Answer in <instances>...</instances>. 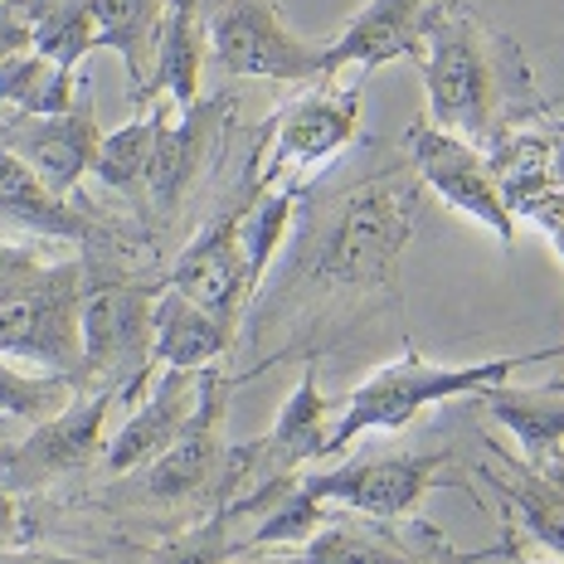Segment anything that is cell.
Segmentation results:
<instances>
[{"instance_id": "obj_1", "label": "cell", "mask_w": 564, "mask_h": 564, "mask_svg": "<svg viewBox=\"0 0 564 564\" xmlns=\"http://www.w3.org/2000/svg\"><path fill=\"white\" fill-rule=\"evenodd\" d=\"M419 58L433 127L473 147H491L501 132L521 127L525 112H535V84L521 44L473 10H443Z\"/></svg>"}, {"instance_id": "obj_2", "label": "cell", "mask_w": 564, "mask_h": 564, "mask_svg": "<svg viewBox=\"0 0 564 564\" xmlns=\"http://www.w3.org/2000/svg\"><path fill=\"white\" fill-rule=\"evenodd\" d=\"M84 273V258L44 263L40 253L0 243V356L34 360L84 390L88 375L78 340Z\"/></svg>"}, {"instance_id": "obj_3", "label": "cell", "mask_w": 564, "mask_h": 564, "mask_svg": "<svg viewBox=\"0 0 564 564\" xmlns=\"http://www.w3.org/2000/svg\"><path fill=\"white\" fill-rule=\"evenodd\" d=\"M414 225V191L399 175L360 185L326 225L312 258L316 288H384Z\"/></svg>"}, {"instance_id": "obj_4", "label": "cell", "mask_w": 564, "mask_h": 564, "mask_svg": "<svg viewBox=\"0 0 564 564\" xmlns=\"http://www.w3.org/2000/svg\"><path fill=\"white\" fill-rule=\"evenodd\" d=\"M516 366H525V360L497 356V360H477V366H433L423 356L394 360V366L375 370L360 390H350L346 414L332 429L326 453L350 448L360 433H375V429H409L423 409L443 404V399H463V394L487 390V384H507Z\"/></svg>"}, {"instance_id": "obj_5", "label": "cell", "mask_w": 564, "mask_h": 564, "mask_svg": "<svg viewBox=\"0 0 564 564\" xmlns=\"http://www.w3.org/2000/svg\"><path fill=\"white\" fill-rule=\"evenodd\" d=\"M88 268V263H84ZM166 282H127L112 268H88L84 302H78V340H84V375L88 380H122L132 366L151 360V312ZM88 390V384H84Z\"/></svg>"}, {"instance_id": "obj_6", "label": "cell", "mask_w": 564, "mask_h": 564, "mask_svg": "<svg viewBox=\"0 0 564 564\" xmlns=\"http://www.w3.org/2000/svg\"><path fill=\"white\" fill-rule=\"evenodd\" d=\"M209 58L239 78H268V84H322L326 50L297 40L282 25L273 0H225L205 25Z\"/></svg>"}, {"instance_id": "obj_7", "label": "cell", "mask_w": 564, "mask_h": 564, "mask_svg": "<svg viewBox=\"0 0 564 564\" xmlns=\"http://www.w3.org/2000/svg\"><path fill=\"white\" fill-rule=\"evenodd\" d=\"M404 147H409L414 171L423 175V185H429L443 205L457 209L463 219H473V225L491 229L501 249H511L516 215H511L507 195H501L497 175L487 166V151L473 147V141H463V137H453V132H443V127H433V122L409 127Z\"/></svg>"}, {"instance_id": "obj_8", "label": "cell", "mask_w": 564, "mask_h": 564, "mask_svg": "<svg viewBox=\"0 0 564 564\" xmlns=\"http://www.w3.org/2000/svg\"><path fill=\"white\" fill-rule=\"evenodd\" d=\"M112 399H117L112 390H98V394L84 390L68 399L58 414L34 423L30 438L20 448H6V457H0V481L10 491H30L54 477L84 473L93 457L102 453V423H108Z\"/></svg>"}, {"instance_id": "obj_9", "label": "cell", "mask_w": 564, "mask_h": 564, "mask_svg": "<svg viewBox=\"0 0 564 564\" xmlns=\"http://www.w3.org/2000/svg\"><path fill=\"white\" fill-rule=\"evenodd\" d=\"M443 473H448V453H390V457H366V463L336 467V473H322V477H302V487L322 501H340L350 511L394 521V516L414 511L429 487L453 481Z\"/></svg>"}, {"instance_id": "obj_10", "label": "cell", "mask_w": 564, "mask_h": 564, "mask_svg": "<svg viewBox=\"0 0 564 564\" xmlns=\"http://www.w3.org/2000/svg\"><path fill=\"white\" fill-rule=\"evenodd\" d=\"M98 147H102V132H98V117H93V88L88 84L68 112H58V117H25L20 112L15 122H6V132H0V151L20 156L54 195H64V199L84 185V175H93Z\"/></svg>"}, {"instance_id": "obj_11", "label": "cell", "mask_w": 564, "mask_h": 564, "mask_svg": "<svg viewBox=\"0 0 564 564\" xmlns=\"http://www.w3.org/2000/svg\"><path fill=\"white\" fill-rule=\"evenodd\" d=\"M225 394L229 384L205 370V390H199L195 414L185 419V429L171 438L166 453H156L141 467V491L151 501H181L219 477V467H225V404H229Z\"/></svg>"}, {"instance_id": "obj_12", "label": "cell", "mask_w": 564, "mask_h": 564, "mask_svg": "<svg viewBox=\"0 0 564 564\" xmlns=\"http://www.w3.org/2000/svg\"><path fill=\"white\" fill-rule=\"evenodd\" d=\"M239 225H243V205L199 229L195 239L181 249V258L171 263V278H166L175 292H185L191 302L209 307L215 316H225V322H234L239 302H249Z\"/></svg>"}, {"instance_id": "obj_13", "label": "cell", "mask_w": 564, "mask_h": 564, "mask_svg": "<svg viewBox=\"0 0 564 564\" xmlns=\"http://www.w3.org/2000/svg\"><path fill=\"white\" fill-rule=\"evenodd\" d=\"M326 443H332V433H326V399H322V384H316V370L307 366L292 399L282 404L273 433L258 438L253 448H243L234 457V467L249 481H258V491H263V487H278V481H292L302 463L326 453Z\"/></svg>"}, {"instance_id": "obj_14", "label": "cell", "mask_w": 564, "mask_h": 564, "mask_svg": "<svg viewBox=\"0 0 564 564\" xmlns=\"http://www.w3.org/2000/svg\"><path fill=\"white\" fill-rule=\"evenodd\" d=\"M438 15H443L438 0H370L346 25V34L326 50V78L340 74V68L370 74V68H380V64L419 54Z\"/></svg>"}, {"instance_id": "obj_15", "label": "cell", "mask_w": 564, "mask_h": 564, "mask_svg": "<svg viewBox=\"0 0 564 564\" xmlns=\"http://www.w3.org/2000/svg\"><path fill=\"white\" fill-rule=\"evenodd\" d=\"M225 112H229V98L195 102V108H185L181 122H166V108H161L156 147H151V171H147V195L166 219L181 209V199L195 191L209 151H215L219 132H225V122H219Z\"/></svg>"}, {"instance_id": "obj_16", "label": "cell", "mask_w": 564, "mask_h": 564, "mask_svg": "<svg viewBox=\"0 0 564 564\" xmlns=\"http://www.w3.org/2000/svg\"><path fill=\"white\" fill-rule=\"evenodd\" d=\"M360 127V88L346 93H307L297 98L278 122L273 156H268L263 175H258V191L273 185L282 171L292 166H316V161L336 156Z\"/></svg>"}, {"instance_id": "obj_17", "label": "cell", "mask_w": 564, "mask_h": 564, "mask_svg": "<svg viewBox=\"0 0 564 564\" xmlns=\"http://www.w3.org/2000/svg\"><path fill=\"white\" fill-rule=\"evenodd\" d=\"M199 390H205V375L199 370L161 366V380L137 404V414L117 429V438H108V453H102L108 473H132V467H147L156 453H166L171 438L185 429V419L195 414Z\"/></svg>"}, {"instance_id": "obj_18", "label": "cell", "mask_w": 564, "mask_h": 564, "mask_svg": "<svg viewBox=\"0 0 564 564\" xmlns=\"http://www.w3.org/2000/svg\"><path fill=\"white\" fill-rule=\"evenodd\" d=\"M151 360L166 370H205L209 360H219L229 350V322L209 307L191 302L185 292H175L171 282L161 288L156 312H151Z\"/></svg>"}, {"instance_id": "obj_19", "label": "cell", "mask_w": 564, "mask_h": 564, "mask_svg": "<svg viewBox=\"0 0 564 564\" xmlns=\"http://www.w3.org/2000/svg\"><path fill=\"white\" fill-rule=\"evenodd\" d=\"M88 15H93V50L122 54L137 93L147 98L151 64H156L161 34H166L171 0H88Z\"/></svg>"}, {"instance_id": "obj_20", "label": "cell", "mask_w": 564, "mask_h": 564, "mask_svg": "<svg viewBox=\"0 0 564 564\" xmlns=\"http://www.w3.org/2000/svg\"><path fill=\"white\" fill-rule=\"evenodd\" d=\"M487 414L516 438L525 463H550L564 457V394L540 384V390H511V384H487L477 390Z\"/></svg>"}, {"instance_id": "obj_21", "label": "cell", "mask_w": 564, "mask_h": 564, "mask_svg": "<svg viewBox=\"0 0 564 564\" xmlns=\"http://www.w3.org/2000/svg\"><path fill=\"white\" fill-rule=\"evenodd\" d=\"M481 477H491L507 491L516 521L535 545L564 555V457H550V463H516L511 457L507 477L501 473H481Z\"/></svg>"}, {"instance_id": "obj_22", "label": "cell", "mask_w": 564, "mask_h": 564, "mask_svg": "<svg viewBox=\"0 0 564 564\" xmlns=\"http://www.w3.org/2000/svg\"><path fill=\"white\" fill-rule=\"evenodd\" d=\"M0 215L34 229V234H50V239L78 243L93 234L88 219L78 215L64 195H54L50 185H44L20 156H10V151H0Z\"/></svg>"}, {"instance_id": "obj_23", "label": "cell", "mask_w": 564, "mask_h": 564, "mask_svg": "<svg viewBox=\"0 0 564 564\" xmlns=\"http://www.w3.org/2000/svg\"><path fill=\"white\" fill-rule=\"evenodd\" d=\"M84 93V78L74 68L54 64V58L34 54L30 44L0 58V98L25 117H58L68 112Z\"/></svg>"}, {"instance_id": "obj_24", "label": "cell", "mask_w": 564, "mask_h": 564, "mask_svg": "<svg viewBox=\"0 0 564 564\" xmlns=\"http://www.w3.org/2000/svg\"><path fill=\"white\" fill-rule=\"evenodd\" d=\"M205 25L191 15H166V34H161L156 68H151V88H166L175 108H195L199 102V74H205Z\"/></svg>"}, {"instance_id": "obj_25", "label": "cell", "mask_w": 564, "mask_h": 564, "mask_svg": "<svg viewBox=\"0 0 564 564\" xmlns=\"http://www.w3.org/2000/svg\"><path fill=\"white\" fill-rule=\"evenodd\" d=\"M156 122H161V112L132 117V122L117 127L112 137H102L98 161H93V175H98L108 191H122V195H141V191H147L151 147H156Z\"/></svg>"}, {"instance_id": "obj_26", "label": "cell", "mask_w": 564, "mask_h": 564, "mask_svg": "<svg viewBox=\"0 0 564 564\" xmlns=\"http://www.w3.org/2000/svg\"><path fill=\"white\" fill-rule=\"evenodd\" d=\"M30 50L74 68L84 54H93V15L88 0H34L30 20Z\"/></svg>"}, {"instance_id": "obj_27", "label": "cell", "mask_w": 564, "mask_h": 564, "mask_svg": "<svg viewBox=\"0 0 564 564\" xmlns=\"http://www.w3.org/2000/svg\"><path fill=\"white\" fill-rule=\"evenodd\" d=\"M297 564H419L404 545L360 531V525H322L307 545H302Z\"/></svg>"}, {"instance_id": "obj_28", "label": "cell", "mask_w": 564, "mask_h": 564, "mask_svg": "<svg viewBox=\"0 0 564 564\" xmlns=\"http://www.w3.org/2000/svg\"><path fill=\"white\" fill-rule=\"evenodd\" d=\"M292 209H297V195L292 191H278V195L258 199L253 209H243L239 239H243V278H249V297H253L258 282H263L268 263H273L282 234H288V225H292Z\"/></svg>"}, {"instance_id": "obj_29", "label": "cell", "mask_w": 564, "mask_h": 564, "mask_svg": "<svg viewBox=\"0 0 564 564\" xmlns=\"http://www.w3.org/2000/svg\"><path fill=\"white\" fill-rule=\"evenodd\" d=\"M74 394H78V384L64 380V375H25V370H15V366L0 360V414L44 423L50 414H58Z\"/></svg>"}, {"instance_id": "obj_30", "label": "cell", "mask_w": 564, "mask_h": 564, "mask_svg": "<svg viewBox=\"0 0 564 564\" xmlns=\"http://www.w3.org/2000/svg\"><path fill=\"white\" fill-rule=\"evenodd\" d=\"M229 525H234V511L209 516L205 525H195V531H181V535H171L166 545H156L147 555V564H225L234 555Z\"/></svg>"}, {"instance_id": "obj_31", "label": "cell", "mask_w": 564, "mask_h": 564, "mask_svg": "<svg viewBox=\"0 0 564 564\" xmlns=\"http://www.w3.org/2000/svg\"><path fill=\"white\" fill-rule=\"evenodd\" d=\"M30 20H34V0H0V58L30 44Z\"/></svg>"}, {"instance_id": "obj_32", "label": "cell", "mask_w": 564, "mask_h": 564, "mask_svg": "<svg viewBox=\"0 0 564 564\" xmlns=\"http://www.w3.org/2000/svg\"><path fill=\"white\" fill-rule=\"evenodd\" d=\"M531 215L540 219V225H545L550 234H555V243H560V253H564V185H555V191H550L545 199H540V205L531 209Z\"/></svg>"}, {"instance_id": "obj_33", "label": "cell", "mask_w": 564, "mask_h": 564, "mask_svg": "<svg viewBox=\"0 0 564 564\" xmlns=\"http://www.w3.org/2000/svg\"><path fill=\"white\" fill-rule=\"evenodd\" d=\"M20 531H25V521H20V501H15V491L0 481V545L20 540Z\"/></svg>"}, {"instance_id": "obj_34", "label": "cell", "mask_w": 564, "mask_h": 564, "mask_svg": "<svg viewBox=\"0 0 564 564\" xmlns=\"http://www.w3.org/2000/svg\"><path fill=\"white\" fill-rule=\"evenodd\" d=\"M219 6H225V0H171V15H191L199 25H209Z\"/></svg>"}, {"instance_id": "obj_35", "label": "cell", "mask_w": 564, "mask_h": 564, "mask_svg": "<svg viewBox=\"0 0 564 564\" xmlns=\"http://www.w3.org/2000/svg\"><path fill=\"white\" fill-rule=\"evenodd\" d=\"M0 564H98V560H74V555H44V550H25V555H0Z\"/></svg>"}, {"instance_id": "obj_36", "label": "cell", "mask_w": 564, "mask_h": 564, "mask_svg": "<svg viewBox=\"0 0 564 564\" xmlns=\"http://www.w3.org/2000/svg\"><path fill=\"white\" fill-rule=\"evenodd\" d=\"M545 141H550V156H555V175H560V185H564V122L550 127Z\"/></svg>"}, {"instance_id": "obj_37", "label": "cell", "mask_w": 564, "mask_h": 564, "mask_svg": "<svg viewBox=\"0 0 564 564\" xmlns=\"http://www.w3.org/2000/svg\"><path fill=\"white\" fill-rule=\"evenodd\" d=\"M525 564H564V555H555V560H525Z\"/></svg>"}, {"instance_id": "obj_38", "label": "cell", "mask_w": 564, "mask_h": 564, "mask_svg": "<svg viewBox=\"0 0 564 564\" xmlns=\"http://www.w3.org/2000/svg\"><path fill=\"white\" fill-rule=\"evenodd\" d=\"M550 390H560V394H564V380H550Z\"/></svg>"}, {"instance_id": "obj_39", "label": "cell", "mask_w": 564, "mask_h": 564, "mask_svg": "<svg viewBox=\"0 0 564 564\" xmlns=\"http://www.w3.org/2000/svg\"><path fill=\"white\" fill-rule=\"evenodd\" d=\"M0 457H6V448H0Z\"/></svg>"}]
</instances>
